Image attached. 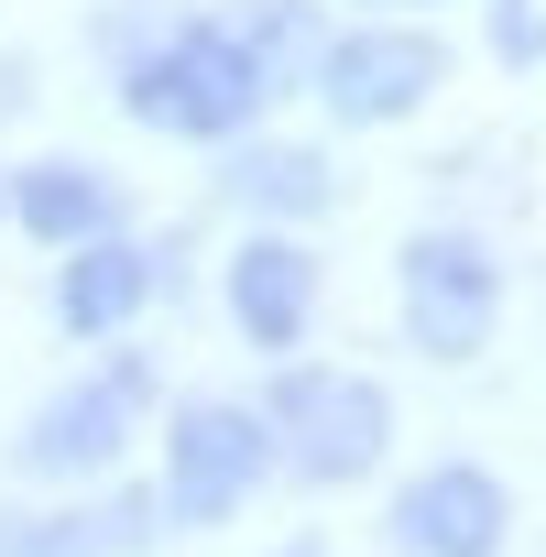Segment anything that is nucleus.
I'll use <instances>...</instances> for the list:
<instances>
[{
    "instance_id": "obj_1",
    "label": "nucleus",
    "mask_w": 546,
    "mask_h": 557,
    "mask_svg": "<svg viewBox=\"0 0 546 557\" xmlns=\"http://www.w3.org/2000/svg\"><path fill=\"white\" fill-rule=\"evenodd\" d=\"M262 426L296 481H372L394 448V394L372 372H285L262 394Z\"/></svg>"
},
{
    "instance_id": "obj_2",
    "label": "nucleus",
    "mask_w": 546,
    "mask_h": 557,
    "mask_svg": "<svg viewBox=\"0 0 546 557\" xmlns=\"http://www.w3.org/2000/svg\"><path fill=\"white\" fill-rule=\"evenodd\" d=\"M121 99H132V121H142V132L229 143V132H251L262 77H251V55L229 45V23H197V34H164V45L121 77Z\"/></svg>"
},
{
    "instance_id": "obj_3",
    "label": "nucleus",
    "mask_w": 546,
    "mask_h": 557,
    "mask_svg": "<svg viewBox=\"0 0 546 557\" xmlns=\"http://www.w3.org/2000/svg\"><path fill=\"white\" fill-rule=\"evenodd\" d=\"M262 470H273L262 405H186V416L164 426V492H153V503H164L175 524H229Z\"/></svg>"
},
{
    "instance_id": "obj_4",
    "label": "nucleus",
    "mask_w": 546,
    "mask_h": 557,
    "mask_svg": "<svg viewBox=\"0 0 546 557\" xmlns=\"http://www.w3.org/2000/svg\"><path fill=\"white\" fill-rule=\"evenodd\" d=\"M502 329V262L470 230H415L405 240V339L426 361H470Z\"/></svg>"
},
{
    "instance_id": "obj_5",
    "label": "nucleus",
    "mask_w": 546,
    "mask_h": 557,
    "mask_svg": "<svg viewBox=\"0 0 546 557\" xmlns=\"http://www.w3.org/2000/svg\"><path fill=\"white\" fill-rule=\"evenodd\" d=\"M142 405H153V361H110L99 383H77V394H55L34 426H23V470L34 481H110L121 470V448H132V426H142Z\"/></svg>"
},
{
    "instance_id": "obj_6",
    "label": "nucleus",
    "mask_w": 546,
    "mask_h": 557,
    "mask_svg": "<svg viewBox=\"0 0 546 557\" xmlns=\"http://www.w3.org/2000/svg\"><path fill=\"white\" fill-rule=\"evenodd\" d=\"M318 99H328V121H350V132H383V121H405L437 77H448V55H437V34H405V23H361V34H328L318 45Z\"/></svg>"
},
{
    "instance_id": "obj_7",
    "label": "nucleus",
    "mask_w": 546,
    "mask_h": 557,
    "mask_svg": "<svg viewBox=\"0 0 546 557\" xmlns=\"http://www.w3.org/2000/svg\"><path fill=\"white\" fill-rule=\"evenodd\" d=\"M502 535H513V492L481 459H437L394 503V546L405 557H502Z\"/></svg>"
},
{
    "instance_id": "obj_8",
    "label": "nucleus",
    "mask_w": 546,
    "mask_h": 557,
    "mask_svg": "<svg viewBox=\"0 0 546 557\" xmlns=\"http://www.w3.org/2000/svg\"><path fill=\"white\" fill-rule=\"evenodd\" d=\"M307 318H318V262H307V240H240V251H229V329H240L251 350H296Z\"/></svg>"
},
{
    "instance_id": "obj_9",
    "label": "nucleus",
    "mask_w": 546,
    "mask_h": 557,
    "mask_svg": "<svg viewBox=\"0 0 546 557\" xmlns=\"http://www.w3.org/2000/svg\"><path fill=\"white\" fill-rule=\"evenodd\" d=\"M142 307H153V251H132L121 230L66 251V285H55V329L66 339H121Z\"/></svg>"
},
{
    "instance_id": "obj_10",
    "label": "nucleus",
    "mask_w": 546,
    "mask_h": 557,
    "mask_svg": "<svg viewBox=\"0 0 546 557\" xmlns=\"http://www.w3.org/2000/svg\"><path fill=\"white\" fill-rule=\"evenodd\" d=\"M12 219H23L34 240L77 251V240L121 230V186H110L99 164H23V175H12Z\"/></svg>"
},
{
    "instance_id": "obj_11",
    "label": "nucleus",
    "mask_w": 546,
    "mask_h": 557,
    "mask_svg": "<svg viewBox=\"0 0 546 557\" xmlns=\"http://www.w3.org/2000/svg\"><path fill=\"white\" fill-rule=\"evenodd\" d=\"M229 197H240V208H273V219H318V208H339L328 153H307V143H251V153L229 164Z\"/></svg>"
},
{
    "instance_id": "obj_12",
    "label": "nucleus",
    "mask_w": 546,
    "mask_h": 557,
    "mask_svg": "<svg viewBox=\"0 0 546 557\" xmlns=\"http://www.w3.org/2000/svg\"><path fill=\"white\" fill-rule=\"evenodd\" d=\"M229 45L251 55V77H262V99H273L285 77L318 66V12H307V0H251V12L229 23Z\"/></svg>"
},
{
    "instance_id": "obj_13",
    "label": "nucleus",
    "mask_w": 546,
    "mask_h": 557,
    "mask_svg": "<svg viewBox=\"0 0 546 557\" xmlns=\"http://www.w3.org/2000/svg\"><path fill=\"white\" fill-rule=\"evenodd\" d=\"M492 55L502 66H535L546 55V12H535V0H492Z\"/></svg>"
},
{
    "instance_id": "obj_14",
    "label": "nucleus",
    "mask_w": 546,
    "mask_h": 557,
    "mask_svg": "<svg viewBox=\"0 0 546 557\" xmlns=\"http://www.w3.org/2000/svg\"><path fill=\"white\" fill-rule=\"evenodd\" d=\"M383 12H415V0H383Z\"/></svg>"
},
{
    "instance_id": "obj_15",
    "label": "nucleus",
    "mask_w": 546,
    "mask_h": 557,
    "mask_svg": "<svg viewBox=\"0 0 546 557\" xmlns=\"http://www.w3.org/2000/svg\"><path fill=\"white\" fill-rule=\"evenodd\" d=\"M296 557H318V546H296Z\"/></svg>"
}]
</instances>
